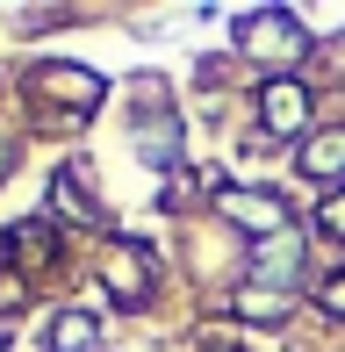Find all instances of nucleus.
Instances as JSON below:
<instances>
[{
    "mask_svg": "<svg viewBox=\"0 0 345 352\" xmlns=\"http://www.w3.org/2000/svg\"><path fill=\"white\" fill-rule=\"evenodd\" d=\"M245 51L288 65V58H302V22H295V14H252V22H245Z\"/></svg>",
    "mask_w": 345,
    "mask_h": 352,
    "instance_id": "obj_1",
    "label": "nucleus"
},
{
    "mask_svg": "<svg viewBox=\"0 0 345 352\" xmlns=\"http://www.w3.org/2000/svg\"><path fill=\"white\" fill-rule=\"evenodd\" d=\"M259 116H266V130H302V116H309V94L295 87V79H266V94H259Z\"/></svg>",
    "mask_w": 345,
    "mask_h": 352,
    "instance_id": "obj_2",
    "label": "nucleus"
},
{
    "mask_svg": "<svg viewBox=\"0 0 345 352\" xmlns=\"http://www.w3.org/2000/svg\"><path fill=\"white\" fill-rule=\"evenodd\" d=\"M223 216H230V223H245V230H266V237L288 230V209H280L274 195H223Z\"/></svg>",
    "mask_w": 345,
    "mask_h": 352,
    "instance_id": "obj_3",
    "label": "nucleus"
},
{
    "mask_svg": "<svg viewBox=\"0 0 345 352\" xmlns=\"http://www.w3.org/2000/svg\"><path fill=\"white\" fill-rule=\"evenodd\" d=\"M302 173H309V180H345V130H324V137H309V151H302Z\"/></svg>",
    "mask_w": 345,
    "mask_h": 352,
    "instance_id": "obj_4",
    "label": "nucleus"
},
{
    "mask_svg": "<svg viewBox=\"0 0 345 352\" xmlns=\"http://www.w3.org/2000/svg\"><path fill=\"white\" fill-rule=\"evenodd\" d=\"M252 266H259L266 280H295V266H302V245H295L288 230H280V237H259V252H252Z\"/></svg>",
    "mask_w": 345,
    "mask_h": 352,
    "instance_id": "obj_5",
    "label": "nucleus"
},
{
    "mask_svg": "<svg viewBox=\"0 0 345 352\" xmlns=\"http://www.w3.org/2000/svg\"><path fill=\"white\" fill-rule=\"evenodd\" d=\"M108 280H115V295L122 302H144V252H137V245H115V266H108Z\"/></svg>",
    "mask_w": 345,
    "mask_h": 352,
    "instance_id": "obj_6",
    "label": "nucleus"
},
{
    "mask_svg": "<svg viewBox=\"0 0 345 352\" xmlns=\"http://www.w3.org/2000/svg\"><path fill=\"white\" fill-rule=\"evenodd\" d=\"M43 87H65V101H72V108H93V101H101V79H93V72H72V65L43 72Z\"/></svg>",
    "mask_w": 345,
    "mask_h": 352,
    "instance_id": "obj_7",
    "label": "nucleus"
},
{
    "mask_svg": "<svg viewBox=\"0 0 345 352\" xmlns=\"http://www.w3.org/2000/svg\"><path fill=\"white\" fill-rule=\"evenodd\" d=\"M58 352H87L93 345V324H87V316H58V338H51Z\"/></svg>",
    "mask_w": 345,
    "mask_h": 352,
    "instance_id": "obj_8",
    "label": "nucleus"
},
{
    "mask_svg": "<svg viewBox=\"0 0 345 352\" xmlns=\"http://www.w3.org/2000/svg\"><path fill=\"white\" fill-rule=\"evenodd\" d=\"M317 230H331V237H345V187H331V195L317 201Z\"/></svg>",
    "mask_w": 345,
    "mask_h": 352,
    "instance_id": "obj_9",
    "label": "nucleus"
},
{
    "mask_svg": "<svg viewBox=\"0 0 345 352\" xmlns=\"http://www.w3.org/2000/svg\"><path fill=\"white\" fill-rule=\"evenodd\" d=\"M58 201H65V216H80V223L93 216V209H87V195H80V173H58Z\"/></svg>",
    "mask_w": 345,
    "mask_h": 352,
    "instance_id": "obj_10",
    "label": "nucleus"
},
{
    "mask_svg": "<svg viewBox=\"0 0 345 352\" xmlns=\"http://www.w3.org/2000/svg\"><path fill=\"white\" fill-rule=\"evenodd\" d=\"M238 309H245V316H288V302H274V295H238Z\"/></svg>",
    "mask_w": 345,
    "mask_h": 352,
    "instance_id": "obj_11",
    "label": "nucleus"
},
{
    "mask_svg": "<svg viewBox=\"0 0 345 352\" xmlns=\"http://www.w3.org/2000/svg\"><path fill=\"white\" fill-rule=\"evenodd\" d=\"M324 302H331V309L345 316V280H331V287H324Z\"/></svg>",
    "mask_w": 345,
    "mask_h": 352,
    "instance_id": "obj_12",
    "label": "nucleus"
},
{
    "mask_svg": "<svg viewBox=\"0 0 345 352\" xmlns=\"http://www.w3.org/2000/svg\"><path fill=\"white\" fill-rule=\"evenodd\" d=\"M0 352H8V345H0Z\"/></svg>",
    "mask_w": 345,
    "mask_h": 352,
    "instance_id": "obj_13",
    "label": "nucleus"
}]
</instances>
